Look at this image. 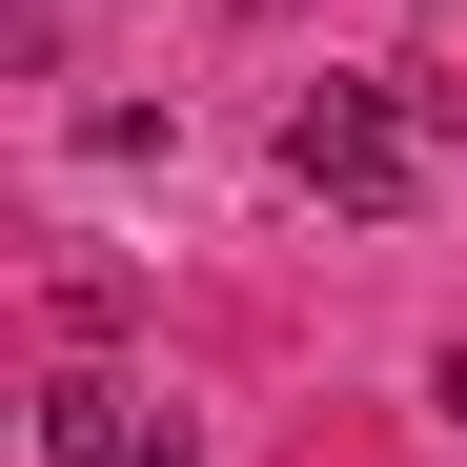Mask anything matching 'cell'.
I'll use <instances>...</instances> for the list:
<instances>
[{
    "label": "cell",
    "mask_w": 467,
    "mask_h": 467,
    "mask_svg": "<svg viewBox=\"0 0 467 467\" xmlns=\"http://www.w3.org/2000/svg\"><path fill=\"white\" fill-rule=\"evenodd\" d=\"M427 102H447V82H305V102H285V183L346 203V223H386V203L427 183Z\"/></svg>",
    "instance_id": "cell-1"
},
{
    "label": "cell",
    "mask_w": 467,
    "mask_h": 467,
    "mask_svg": "<svg viewBox=\"0 0 467 467\" xmlns=\"http://www.w3.org/2000/svg\"><path fill=\"white\" fill-rule=\"evenodd\" d=\"M163 447H183V407H142L122 366H61L41 386V467H163Z\"/></svg>",
    "instance_id": "cell-2"
}]
</instances>
